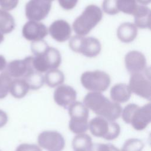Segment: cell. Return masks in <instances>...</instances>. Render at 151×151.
I'll list each match as a JSON object with an SVG mask.
<instances>
[{"label": "cell", "instance_id": "1", "mask_svg": "<svg viewBox=\"0 0 151 151\" xmlns=\"http://www.w3.org/2000/svg\"><path fill=\"white\" fill-rule=\"evenodd\" d=\"M83 104L99 116L110 121L117 119L122 109L119 103L111 101L100 92H90L84 98Z\"/></svg>", "mask_w": 151, "mask_h": 151}, {"label": "cell", "instance_id": "2", "mask_svg": "<svg viewBox=\"0 0 151 151\" xmlns=\"http://www.w3.org/2000/svg\"><path fill=\"white\" fill-rule=\"evenodd\" d=\"M122 119L124 122L131 124L136 130L145 129L151 121V104L147 103L142 107L130 103L122 111Z\"/></svg>", "mask_w": 151, "mask_h": 151}, {"label": "cell", "instance_id": "3", "mask_svg": "<svg viewBox=\"0 0 151 151\" xmlns=\"http://www.w3.org/2000/svg\"><path fill=\"white\" fill-rule=\"evenodd\" d=\"M102 17V11L99 6L90 5L75 19L73 24V29L78 35H86L101 21Z\"/></svg>", "mask_w": 151, "mask_h": 151}, {"label": "cell", "instance_id": "4", "mask_svg": "<svg viewBox=\"0 0 151 151\" xmlns=\"http://www.w3.org/2000/svg\"><path fill=\"white\" fill-rule=\"evenodd\" d=\"M88 128L93 136L107 140L115 139L120 133V127L117 122L108 120L101 116L92 119L88 123Z\"/></svg>", "mask_w": 151, "mask_h": 151}, {"label": "cell", "instance_id": "5", "mask_svg": "<svg viewBox=\"0 0 151 151\" xmlns=\"http://www.w3.org/2000/svg\"><path fill=\"white\" fill-rule=\"evenodd\" d=\"M70 116V130L76 134L83 133L88 129V109L80 101H75L68 107Z\"/></svg>", "mask_w": 151, "mask_h": 151}, {"label": "cell", "instance_id": "6", "mask_svg": "<svg viewBox=\"0 0 151 151\" xmlns=\"http://www.w3.org/2000/svg\"><path fill=\"white\" fill-rule=\"evenodd\" d=\"M69 46L72 51L90 58L97 56L101 51L99 40L91 37L73 36L69 41Z\"/></svg>", "mask_w": 151, "mask_h": 151}, {"label": "cell", "instance_id": "7", "mask_svg": "<svg viewBox=\"0 0 151 151\" xmlns=\"http://www.w3.org/2000/svg\"><path fill=\"white\" fill-rule=\"evenodd\" d=\"M61 62L60 52L55 48L48 47L42 53L35 55L32 58L34 69L40 73L57 68Z\"/></svg>", "mask_w": 151, "mask_h": 151}, {"label": "cell", "instance_id": "8", "mask_svg": "<svg viewBox=\"0 0 151 151\" xmlns=\"http://www.w3.org/2000/svg\"><path fill=\"white\" fill-rule=\"evenodd\" d=\"M110 77L106 73L100 70L86 71L81 76L83 86L93 92L106 91L110 86Z\"/></svg>", "mask_w": 151, "mask_h": 151}, {"label": "cell", "instance_id": "9", "mask_svg": "<svg viewBox=\"0 0 151 151\" xmlns=\"http://www.w3.org/2000/svg\"><path fill=\"white\" fill-rule=\"evenodd\" d=\"M129 87L135 94L147 99H151V80L150 68L140 73L131 74Z\"/></svg>", "mask_w": 151, "mask_h": 151}, {"label": "cell", "instance_id": "10", "mask_svg": "<svg viewBox=\"0 0 151 151\" xmlns=\"http://www.w3.org/2000/svg\"><path fill=\"white\" fill-rule=\"evenodd\" d=\"M51 3L47 0H29L25 5V15L29 21H40L49 14Z\"/></svg>", "mask_w": 151, "mask_h": 151}, {"label": "cell", "instance_id": "11", "mask_svg": "<svg viewBox=\"0 0 151 151\" xmlns=\"http://www.w3.org/2000/svg\"><path fill=\"white\" fill-rule=\"evenodd\" d=\"M38 143L40 146L47 151H62L65 146L63 136L57 131L41 132L38 136Z\"/></svg>", "mask_w": 151, "mask_h": 151}, {"label": "cell", "instance_id": "12", "mask_svg": "<svg viewBox=\"0 0 151 151\" xmlns=\"http://www.w3.org/2000/svg\"><path fill=\"white\" fill-rule=\"evenodd\" d=\"M33 57L28 56L23 60H15L6 65V73L11 77L22 78L28 73L34 70L32 65Z\"/></svg>", "mask_w": 151, "mask_h": 151}, {"label": "cell", "instance_id": "13", "mask_svg": "<svg viewBox=\"0 0 151 151\" xmlns=\"http://www.w3.org/2000/svg\"><path fill=\"white\" fill-rule=\"evenodd\" d=\"M22 33L26 40L33 42L41 40L47 35L48 29L41 22L29 21L23 26Z\"/></svg>", "mask_w": 151, "mask_h": 151}, {"label": "cell", "instance_id": "14", "mask_svg": "<svg viewBox=\"0 0 151 151\" xmlns=\"http://www.w3.org/2000/svg\"><path fill=\"white\" fill-rule=\"evenodd\" d=\"M76 91L72 87L67 85L59 86L54 93L55 102L64 109H68L76 101Z\"/></svg>", "mask_w": 151, "mask_h": 151}, {"label": "cell", "instance_id": "15", "mask_svg": "<svg viewBox=\"0 0 151 151\" xmlns=\"http://www.w3.org/2000/svg\"><path fill=\"white\" fill-rule=\"evenodd\" d=\"M124 61L126 69L131 74L142 72L146 68L145 56L137 51L134 50L127 52Z\"/></svg>", "mask_w": 151, "mask_h": 151}, {"label": "cell", "instance_id": "16", "mask_svg": "<svg viewBox=\"0 0 151 151\" xmlns=\"http://www.w3.org/2000/svg\"><path fill=\"white\" fill-rule=\"evenodd\" d=\"M49 32L51 37L57 41L64 42L70 38L71 28L66 21L58 19L54 21L50 25Z\"/></svg>", "mask_w": 151, "mask_h": 151}, {"label": "cell", "instance_id": "17", "mask_svg": "<svg viewBox=\"0 0 151 151\" xmlns=\"http://www.w3.org/2000/svg\"><path fill=\"white\" fill-rule=\"evenodd\" d=\"M134 17V25L142 29L150 28V9L149 8L138 5L133 14Z\"/></svg>", "mask_w": 151, "mask_h": 151}, {"label": "cell", "instance_id": "18", "mask_svg": "<svg viewBox=\"0 0 151 151\" xmlns=\"http://www.w3.org/2000/svg\"><path fill=\"white\" fill-rule=\"evenodd\" d=\"M137 35L136 25L131 22H123L120 25L117 30L118 38L123 42L129 43L133 41Z\"/></svg>", "mask_w": 151, "mask_h": 151}, {"label": "cell", "instance_id": "19", "mask_svg": "<svg viewBox=\"0 0 151 151\" xmlns=\"http://www.w3.org/2000/svg\"><path fill=\"white\" fill-rule=\"evenodd\" d=\"M132 91L128 85L124 83H119L113 86L110 90V97L116 103H121L127 101Z\"/></svg>", "mask_w": 151, "mask_h": 151}, {"label": "cell", "instance_id": "20", "mask_svg": "<svg viewBox=\"0 0 151 151\" xmlns=\"http://www.w3.org/2000/svg\"><path fill=\"white\" fill-rule=\"evenodd\" d=\"M29 87L23 78H15L11 82L9 92L11 95L17 99L24 97L28 92Z\"/></svg>", "mask_w": 151, "mask_h": 151}, {"label": "cell", "instance_id": "21", "mask_svg": "<svg viewBox=\"0 0 151 151\" xmlns=\"http://www.w3.org/2000/svg\"><path fill=\"white\" fill-rule=\"evenodd\" d=\"M92 144L91 137L84 133L78 134L72 142V146L74 151H88Z\"/></svg>", "mask_w": 151, "mask_h": 151}, {"label": "cell", "instance_id": "22", "mask_svg": "<svg viewBox=\"0 0 151 151\" xmlns=\"http://www.w3.org/2000/svg\"><path fill=\"white\" fill-rule=\"evenodd\" d=\"M15 23L13 17L8 12L0 9V31L8 34L15 28Z\"/></svg>", "mask_w": 151, "mask_h": 151}, {"label": "cell", "instance_id": "23", "mask_svg": "<svg viewBox=\"0 0 151 151\" xmlns=\"http://www.w3.org/2000/svg\"><path fill=\"white\" fill-rule=\"evenodd\" d=\"M22 78L27 83L29 89L34 90L40 88L45 82L43 75L35 70L28 73Z\"/></svg>", "mask_w": 151, "mask_h": 151}, {"label": "cell", "instance_id": "24", "mask_svg": "<svg viewBox=\"0 0 151 151\" xmlns=\"http://www.w3.org/2000/svg\"><path fill=\"white\" fill-rule=\"evenodd\" d=\"M44 81L49 87H55L64 83V75L59 70H50L45 74Z\"/></svg>", "mask_w": 151, "mask_h": 151}, {"label": "cell", "instance_id": "25", "mask_svg": "<svg viewBox=\"0 0 151 151\" xmlns=\"http://www.w3.org/2000/svg\"><path fill=\"white\" fill-rule=\"evenodd\" d=\"M116 7L119 11L133 15L137 8L136 0H116Z\"/></svg>", "mask_w": 151, "mask_h": 151}, {"label": "cell", "instance_id": "26", "mask_svg": "<svg viewBox=\"0 0 151 151\" xmlns=\"http://www.w3.org/2000/svg\"><path fill=\"white\" fill-rule=\"evenodd\" d=\"M12 81L11 77L6 72L0 74V99L5 98L7 96Z\"/></svg>", "mask_w": 151, "mask_h": 151}, {"label": "cell", "instance_id": "27", "mask_svg": "<svg viewBox=\"0 0 151 151\" xmlns=\"http://www.w3.org/2000/svg\"><path fill=\"white\" fill-rule=\"evenodd\" d=\"M143 147L144 144L141 140L131 138L124 143L121 151H142Z\"/></svg>", "mask_w": 151, "mask_h": 151}, {"label": "cell", "instance_id": "28", "mask_svg": "<svg viewBox=\"0 0 151 151\" xmlns=\"http://www.w3.org/2000/svg\"><path fill=\"white\" fill-rule=\"evenodd\" d=\"M48 47L49 46L47 43L45 41L41 40L39 41H33L31 43V48L32 52L34 54V55H37L44 52Z\"/></svg>", "mask_w": 151, "mask_h": 151}, {"label": "cell", "instance_id": "29", "mask_svg": "<svg viewBox=\"0 0 151 151\" xmlns=\"http://www.w3.org/2000/svg\"><path fill=\"white\" fill-rule=\"evenodd\" d=\"M103 11L109 15H115L119 12L116 0H104L102 4Z\"/></svg>", "mask_w": 151, "mask_h": 151}, {"label": "cell", "instance_id": "30", "mask_svg": "<svg viewBox=\"0 0 151 151\" xmlns=\"http://www.w3.org/2000/svg\"><path fill=\"white\" fill-rule=\"evenodd\" d=\"M88 151H120L118 148L110 143H94Z\"/></svg>", "mask_w": 151, "mask_h": 151}, {"label": "cell", "instance_id": "31", "mask_svg": "<svg viewBox=\"0 0 151 151\" xmlns=\"http://www.w3.org/2000/svg\"><path fill=\"white\" fill-rule=\"evenodd\" d=\"M19 0H0V7L4 11H11L18 5Z\"/></svg>", "mask_w": 151, "mask_h": 151}, {"label": "cell", "instance_id": "32", "mask_svg": "<svg viewBox=\"0 0 151 151\" xmlns=\"http://www.w3.org/2000/svg\"><path fill=\"white\" fill-rule=\"evenodd\" d=\"M15 151H42L41 149L36 145L22 143L19 145Z\"/></svg>", "mask_w": 151, "mask_h": 151}, {"label": "cell", "instance_id": "33", "mask_svg": "<svg viewBox=\"0 0 151 151\" xmlns=\"http://www.w3.org/2000/svg\"><path fill=\"white\" fill-rule=\"evenodd\" d=\"M78 0H58L60 5L64 9L70 10L74 8Z\"/></svg>", "mask_w": 151, "mask_h": 151}, {"label": "cell", "instance_id": "34", "mask_svg": "<svg viewBox=\"0 0 151 151\" xmlns=\"http://www.w3.org/2000/svg\"><path fill=\"white\" fill-rule=\"evenodd\" d=\"M8 117L7 114L0 109V128L4 126L8 122Z\"/></svg>", "mask_w": 151, "mask_h": 151}, {"label": "cell", "instance_id": "35", "mask_svg": "<svg viewBox=\"0 0 151 151\" xmlns=\"http://www.w3.org/2000/svg\"><path fill=\"white\" fill-rule=\"evenodd\" d=\"M7 65L6 61L2 55H0V71L4 70Z\"/></svg>", "mask_w": 151, "mask_h": 151}, {"label": "cell", "instance_id": "36", "mask_svg": "<svg viewBox=\"0 0 151 151\" xmlns=\"http://www.w3.org/2000/svg\"><path fill=\"white\" fill-rule=\"evenodd\" d=\"M137 1L139 3L143 5H147L150 2V0H137Z\"/></svg>", "mask_w": 151, "mask_h": 151}, {"label": "cell", "instance_id": "37", "mask_svg": "<svg viewBox=\"0 0 151 151\" xmlns=\"http://www.w3.org/2000/svg\"><path fill=\"white\" fill-rule=\"evenodd\" d=\"M4 35H3V34L0 31V44L4 41Z\"/></svg>", "mask_w": 151, "mask_h": 151}, {"label": "cell", "instance_id": "38", "mask_svg": "<svg viewBox=\"0 0 151 151\" xmlns=\"http://www.w3.org/2000/svg\"><path fill=\"white\" fill-rule=\"evenodd\" d=\"M47 1H50V2H51V1H54V0H47Z\"/></svg>", "mask_w": 151, "mask_h": 151}]
</instances>
